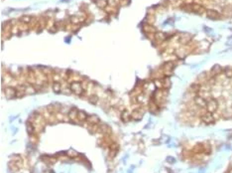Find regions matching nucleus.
I'll list each match as a JSON object with an SVG mask.
<instances>
[{
	"mask_svg": "<svg viewBox=\"0 0 232 173\" xmlns=\"http://www.w3.org/2000/svg\"><path fill=\"white\" fill-rule=\"evenodd\" d=\"M98 131L99 132H102L103 134H108V133H111V130L109 128L108 125H101V127H99V128H98Z\"/></svg>",
	"mask_w": 232,
	"mask_h": 173,
	"instance_id": "21",
	"label": "nucleus"
},
{
	"mask_svg": "<svg viewBox=\"0 0 232 173\" xmlns=\"http://www.w3.org/2000/svg\"><path fill=\"white\" fill-rule=\"evenodd\" d=\"M4 94L7 99H12L17 96V90L13 87H6L4 89Z\"/></svg>",
	"mask_w": 232,
	"mask_h": 173,
	"instance_id": "8",
	"label": "nucleus"
},
{
	"mask_svg": "<svg viewBox=\"0 0 232 173\" xmlns=\"http://www.w3.org/2000/svg\"><path fill=\"white\" fill-rule=\"evenodd\" d=\"M223 74L225 78H227V79H232V68L231 67H227L225 68V69L223 70Z\"/></svg>",
	"mask_w": 232,
	"mask_h": 173,
	"instance_id": "22",
	"label": "nucleus"
},
{
	"mask_svg": "<svg viewBox=\"0 0 232 173\" xmlns=\"http://www.w3.org/2000/svg\"><path fill=\"white\" fill-rule=\"evenodd\" d=\"M223 73V69L221 68V66H219V65H214L212 68H211V70H210V74H211V76L212 77H218L219 76L220 74H222Z\"/></svg>",
	"mask_w": 232,
	"mask_h": 173,
	"instance_id": "10",
	"label": "nucleus"
},
{
	"mask_svg": "<svg viewBox=\"0 0 232 173\" xmlns=\"http://www.w3.org/2000/svg\"><path fill=\"white\" fill-rule=\"evenodd\" d=\"M149 110L152 113H157L159 111V104L156 103V101L152 99V101H150L149 103Z\"/></svg>",
	"mask_w": 232,
	"mask_h": 173,
	"instance_id": "16",
	"label": "nucleus"
},
{
	"mask_svg": "<svg viewBox=\"0 0 232 173\" xmlns=\"http://www.w3.org/2000/svg\"><path fill=\"white\" fill-rule=\"evenodd\" d=\"M77 114H78V110L76 107H73L71 108L69 114H67V117H69V118L71 120L73 121H77ZM78 123V121H77Z\"/></svg>",
	"mask_w": 232,
	"mask_h": 173,
	"instance_id": "13",
	"label": "nucleus"
},
{
	"mask_svg": "<svg viewBox=\"0 0 232 173\" xmlns=\"http://www.w3.org/2000/svg\"><path fill=\"white\" fill-rule=\"evenodd\" d=\"M193 103L196 104V106L199 107V108H205L206 104H207V100L205 99V98L201 97L199 95V96H196L193 99Z\"/></svg>",
	"mask_w": 232,
	"mask_h": 173,
	"instance_id": "6",
	"label": "nucleus"
},
{
	"mask_svg": "<svg viewBox=\"0 0 232 173\" xmlns=\"http://www.w3.org/2000/svg\"><path fill=\"white\" fill-rule=\"evenodd\" d=\"M218 107H219V103L216 99H211L207 100V104H206V107H205V111H208V113L211 114H215L216 111H218Z\"/></svg>",
	"mask_w": 232,
	"mask_h": 173,
	"instance_id": "3",
	"label": "nucleus"
},
{
	"mask_svg": "<svg viewBox=\"0 0 232 173\" xmlns=\"http://www.w3.org/2000/svg\"><path fill=\"white\" fill-rule=\"evenodd\" d=\"M143 30H144V32H146V33H151V34H155L157 32L156 28L154 26H152L151 24H145L143 26Z\"/></svg>",
	"mask_w": 232,
	"mask_h": 173,
	"instance_id": "17",
	"label": "nucleus"
},
{
	"mask_svg": "<svg viewBox=\"0 0 232 173\" xmlns=\"http://www.w3.org/2000/svg\"><path fill=\"white\" fill-rule=\"evenodd\" d=\"M130 118H132V117H131V114L129 113L127 110H124L123 111H122V114H121V120H123L124 123H127V121H129V120H130Z\"/></svg>",
	"mask_w": 232,
	"mask_h": 173,
	"instance_id": "18",
	"label": "nucleus"
},
{
	"mask_svg": "<svg viewBox=\"0 0 232 173\" xmlns=\"http://www.w3.org/2000/svg\"><path fill=\"white\" fill-rule=\"evenodd\" d=\"M88 115L86 114L84 111H78V114H77V121L78 123H83L87 120Z\"/></svg>",
	"mask_w": 232,
	"mask_h": 173,
	"instance_id": "15",
	"label": "nucleus"
},
{
	"mask_svg": "<svg viewBox=\"0 0 232 173\" xmlns=\"http://www.w3.org/2000/svg\"><path fill=\"white\" fill-rule=\"evenodd\" d=\"M144 115V110L142 107H138V108H135L134 111L131 113V117L133 120H141Z\"/></svg>",
	"mask_w": 232,
	"mask_h": 173,
	"instance_id": "7",
	"label": "nucleus"
},
{
	"mask_svg": "<svg viewBox=\"0 0 232 173\" xmlns=\"http://www.w3.org/2000/svg\"><path fill=\"white\" fill-rule=\"evenodd\" d=\"M34 93H36V90H35V87H33L32 85L31 86H27L25 88V95L34 94Z\"/></svg>",
	"mask_w": 232,
	"mask_h": 173,
	"instance_id": "23",
	"label": "nucleus"
},
{
	"mask_svg": "<svg viewBox=\"0 0 232 173\" xmlns=\"http://www.w3.org/2000/svg\"><path fill=\"white\" fill-rule=\"evenodd\" d=\"M154 37H155L156 41L159 42V43H163L164 41H166L167 38H168L167 34H166L165 32H162V31L156 32V33L154 34Z\"/></svg>",
	"mask_w": 232,
	"mask_h": 173,
	"instance_id": "12",
	"label": "nucleus"
},
{
	"mask_svg": "<svg viewBox=\"0 0 232 173\" xmlns=\"http://www.w3.org/2000/svg\"><path fill=\"white\" fill-rule=\"evenodd\" d=\"M206 16L208 17L210 19H219L221 15L219 12H217L216 10H213V9H207L206 11Z\"/></svg>",
	"mask_w": 232,
	"mask_h": 173,
	"instance_id": "11",
	"label": "nucleus"
},
{
	"mask_svg": "<svg viewBox=\"0 0 232 173\" xmlns=\"http://www.w3.org/2000/svg\"><path fill=\"white\" fill-rule=\"evenodd\" d=\"M88 101H89V103H91V104H96L98 101L97 95H90V96L88 97Z\"/></svg>",
	"mask_w": 232,
	"mask_h": 173,
	"instance_id": "24",
	"label": "nucleus"
},
{
	"mask_svg": "<svg viewBox=\"0 0 232 173\" xmlns=\"http://www.w3.org/2000/svg\"><path fill=\"white\" fill-rule=\"evenodd\" d=\"M67 154H69L70 156H71V158L74 157V156H77V155H78L77 152V151H74V150H70L69 152H67Z\"/></svg>",
	"mask_w": 232,
	"mask_h": 173,
	"instance_id": "25",
	"label": "nucleus"
},
{
	"mask_svg": "<svg viewBox=\"0 0 232 173\" xmlns=\"http://www.w3.org/2000/svg\"><path fill=\"white\" fill-rule=\"evenodd\" d=\"M94 2H95V4L97 5V7L101 8V9L107 7V5H108V0H95Z\"/></svg>",
	"mask_w": 232,
	"mask_h": 173,
	"instance_id": "19",
	"label": "nucleus"
},
{
	"mask_svg": "<svg viewBox=\"0 0 232 173\" xmlns=\"http://www.w3.org/2000/svg\"><path fill=\"white\" fill-rule=\"evenodd\" d=\"M183 10L186 11H190L193 13H196V14H202L203 12H205L206 10L202 5L197 4V3H190V4H185L182 6Z\"/></svg>",
	"mask_w": 232,
	"mask_h": 173,
	"instance_id": "1",
	"label": "nucleus"
},
{
	"mask_svg": "<svg viewBox=\"0 0 232 173\" xmlns=\"http://www.w3.org/2000/svg\"><path fill=\"white\" fill-rule=\"evenodd\" d=\"M86 121H87V123H89L90 125H95V124H98V123H99L100 120H99V117H98L97 115L91 114V115H88Z\"/></svg>",
	"mask_w": 232,
	"mask_h": 173,
	"instance_id": "14",
	"label": "nucleus"
},
{
	"mask_svg": "<svg viewBox=\"0 0 232 173\" xmlns=\"http://www.w3.org/2000/svg\"><path fill=\"white\" fill-rule=\"evenodd\" d=\"M70 89L71 93H74V95H77V96H81L84 91L83 85L80 82H77V81H74L73 83H71Z\"/></svg>",
	"mask_w": 232,
	"mask_h": 173,
	"instance_id": "2",
	"label": "nucleus"
},
{
	"mask_svg": "<svg viewBox=\"0 0 232 173\" xmlns=\"http://www.w3.org/2000/svg\"><path fill=\"white\" fill-rule=\"evenodd\" d=\"M174 69H175V63L174 62H166L163 65L162 71H163V74L165 75V76H170V75L173 74Z\"/></svg>",
	"mask_w": 232,
	"mask_h": 173,
	"instance_id": "5",
	"label": "nucleus"
},
{
	"mask_svg": "<svg viewBox=\"0 0 232 173\" xmlns=\"http://www.w3.org/2000/svg\"><path fill=\"white\" fill-rule=\"evenodd\" d=\"M190 41H192V35L189 33H183L180 36L179 38V42L183 45H187Z\"/></svg>",
	"mask_w": 232,
	"mask_h": 173,
	"instance_id": "9",
	"label": "nucleus"
},
{
	"mask_svg": "<svg viewBox=\"0 0 232 173\" xmlns=\"http://www.w3.org/2000/svg\"><path fill=\"white\" fill-rule=\"evenodd\" d=\"M62 90H63V87L60 82H55L53 84V91L56 94H60L61 91H62Z\"/></svg>",
	"mask_w": 232,
	"mask_h": 173,
	"instance_id": "20",
	"label": "nucleus"
},
{
	"mask_svg": "<svg viewBox=\"0 0 232 173\" xmlns=\"http://www.w3.org/2000/svg\"><path fill=\"white\" fill-rule=\"evenodd\" d=\"M200 120L202 123H204L205 124H211L215 121V118H214L213 114L208 113V111H204V113L200 115Z\"/></svg>",
	"mask_w": 232,
	"mask_h": 173,
	"instance_id": "4",
	"label": "nucleus"
},
{
	"mask_svg": "<svg viewBox=\"0 0 232 173\" xmlns=\"http://www.w3.org/2000/svg\"><path fill=\"white\" fill-rule=\"evenodd\" d=\"M228 173H232V168L229 169V171H228Z\"/></svg>",
	"mask_w": 232,
	"mask_h": 173,
	"instance_id": "26",
	"label": "nucleus"
}]
</instances>
